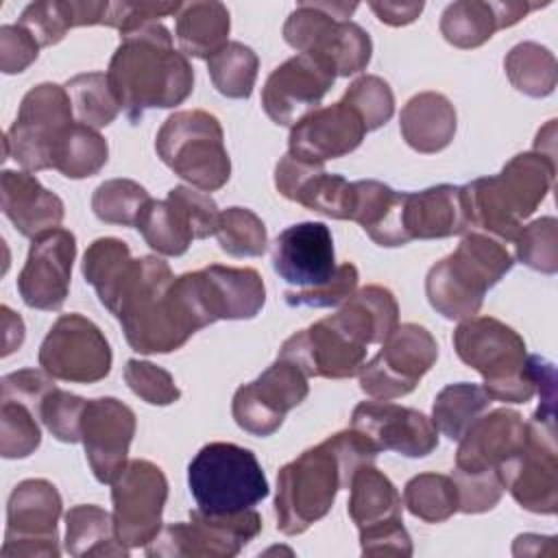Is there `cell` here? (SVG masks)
<instances>
[{
    "mask_svg": "<svg viewBox=\"0 0 558 558\" xmlns=\"http://www.w3.org/2000/svg\"><path fill=\"white\" fill-rule=\"evenodd\" d=\"M397 325L395 294L384 286H366L336 314L292 333L281 344L279 357L296 364L307 377H355L366 364L368 347L384 344Z\"/></svg>",
    "mask_w": 558,
    "mask_h": 558,
    "instance_id": "obj_1",
    "label": "cell"
},
{
    "mask_svg": "<svg viewBox=\"0 0 558 558\" xmlns=\"http://www.w3.org/2000/svg\"><path fill=\"white\" fill-rule=\"evenodd\" d=\"M194 290L192 272L174 277L170 266L155 255L133 259L111 312L129 347L146 355L170 353L207 327L209 320Z\"/></svg>",
    "mask_w": 558,
    "mask_h": 558,
    "instance_id": "obj_2",
    "label": "cell"
},
{
    "mask_svg": "<svg viewBox=\"0 0 558 558\" xmlns=\"http://www.w3.org/2000/svg\"><path fill=\"white\" fill-rule=\"evenodd\" d=\"M377 453L375 445L351 427L305 449L296 460L281 466L275 497L277 530L296 536L320 521L331 510L336 495L349 488L355 471L373 464Z\"/></svg>",
    "mask_w": 558,
    "mask_h": 558,
    "instance_id": "obj_3",
    "label": "cell"
},
{
    "mask_svg": "<svg viewBox=\"0 0 558 558\" xmlns=\"http://www.w3.org/2000/svg\"><path fill=\"white\" fill-rule=\"evenodd\" d=\"M107 78L124 116L137 124L146 109L181 105L194 87V70L181 50H174L170 31L150 22L120 35Z\"/></svg>",
    "mask_w": 558,
    "mask_h": 558,
    "instance_id": "obj_4",
    "label": "cell"
},
{
    "mask_svg": "<svg viewBox=\"0 0 558 558\" xmlns=\"http://www.w3.org/2000/svg\"><path fill=\"white\" fill-rule=\"evenodd\" d=\"M556 177V159L530 150L514 155L499 174L462 185L469 227L499 240L514 242L523 220L545 201Z\"/></svg>",
    "mask_w": 558,
    "mask_h": 558,
    "instance_id": "obj_5",
    "label": "cell"
},
{
    "mask_svg": "<svg viewBox=\"0 0 558 558\" xmlns=\"http://www.w3.org/2000/svg\"><path fill=\"white\" fill-rule=\"evenodd\" d=\"M527 438V423L514 410L501 408L477 416L462 434L451 480L458 488V510L480 514L493 510L504 493L501 466Z\"/></svg>",
    "mask_w": 558,
    "mask_h": 558,
    "instance_id": "obj_6",
    "label": "cell"
},
{
    "mask_svg": "<svg viewBox=\"0 0 558 558\" xmlns=\"http://www.w3.org/2000/svg\"><path fill=\"white\" fill-rule=\"evenodd\" d=\"M514 266L504 242L482 233H466L458 248L436 262L425 277L429 305L449 320H464L480 312L484 294Z\"/></svg>",
    "mask_w": 558,
    "mask_h": 558,
    "instance_id": "obj_7",
    "label": "cell"
},
{
    "mask_svg": "<svg viewBox=\"0 0 558 558\" xmlns=\"http://www.w3.org/2000/svg\"><path fill=\"white\" fill-rule=\"evenodd\" d=\"M458 357L484 377V390L493 401L525 403L536 395L532 355L523 338L493 316L464 318L453 331Z\"/></svg>",
    "mask_w": 558,
    "mask_h": 558,
    "instance_id": "obj_8",
    "label": "cell"
},
{
    "mask_svg": "<svg viewBox=\"0 0 558 558\" xmlns=\"http://www.w3.org/2000/svg\"><path fill=\"white\" fill-rule=\"evenodd\" d=\"M355 2H301L283 24V39L299 50L329 63L338 76L362 72L373 52L368 33L349 20Z\"/></svg>",
    "mask_w": 558,
    "mask_h": 558,
    "instance_id": "obj_9",
    "label": "cell"
},
{
    "mask_svg": "<svg viewBox=\"0 0 558 558\" xmlns=\"http://www.w3.org/2000/svg\"><path fill=\"white\" fill-rule=\"evenodd\" d=\"M187 486L196 508L209 514L248 510L268 497V480L251 449L209 442L187 466Z\"/></svg>",
    "mask_w": 558,
    "mask_h": 558,
    "instance_id": "obj_10",
    "label": "cell"
},
{
    "mask_svg": "<svg viewBox=\"0 0 558 558\" xmlns=\"http://www.w3.org/2000/svg\"><path fill=\"white\" fill-rule=\"evenodd\" d=\"M155 150L177 177L203 192L220 190L231 177L222 126L203 109L172 113L157 133Z\"/></svg>",
    "mask_w": 558,
    "mask_h": 558,
    "instance_id": "obj_11",
    "label": "cell"
},
{
    "mask_svg": "<svg viewBox=\"0 0 558 558\" xmlns=\"http://www.w3.org/2000/svg\"><path fill=\"white\" fill-rule=\"evenodd\" d=\"M74 118L65 87L39 83L20 102L17 118L4 135L7 157H13L26 172L54 168V155Z\"/></svg>",
    "mask_w": 558,
    "mask_h": 558,
    "instance_id": "obj_12",
    "label": "cell"
},
{
    "mask_svg": "<svg viewBox=\"0 0 558 558\" xmlns=\"http://www.w3.org/2000/svg\"><path fill=\"white\" fill-rule=\"evenodd\" d=\"M262 532V517L248 508L229 514H209L198 508L190 512V523H170L146 545L148 556H203L231 558Z\"/></svg>",
    "mask_w": 558,
    "mask_h": 558,
    "instance_id": "obj_13",
    "label": "cell"
},
{
    "mask_svg": "<svg viewBox=\"0 0 558 558\" xmlns=\"http://www.w3.org/2000/svg\"><path fill=\"white\" fill-rule=\"evenodd\" d=\"M218 205L205 192L174 185L166 201L150 198L135 222L146 244L168 257L183 255L192 240L216 235Z\"/></svg>",
    "mask_w": 558,
    "mask_h": 558,
    "instance_id": "obj_14",
    "label": "cell"
},
{
    "mask_svg": "<svg viewBox=\"0 0 558 558\" xmlns=\"http://www.w3.org/2000/svg\"><path fill=\"white\" fill-rule=\"evenodd\" d=\"M504 488L512 499L536 514L558 510V458L554 412L536 410L527 423L525 445L501 466Z\"/></svg>",
    "mask_w": 558,
    "mask_h": 558,
    "instance_id": "obj_15",
    "label": "cell"
},
{
    "mask_svg": "<svg viewBox=\"0 0 558 558\" xmlns=\"http://www.w3.org/2000/svg\"><path fill=\"white\" fill-rule=\"evenodd\" d=\"M438 344L434 336L416 325L403 323L384 340L381 351L362 366L360 388L377 401H390L410 395L421 377L434 366Z\"/></svg>",
    "mask_w": 558,
    "mask_h": 558,
    "instance_id": "obj_16",
    "label": "cell"
},
{
    "mask_svg": "<svg viewBox=\"0 0 558 558\" xmlns=\"http://www.w3.org/2000/svg\"><path fill=\"white\" fill-rule=\"evenodd\" d=\"M111 347L96 323L81 314H63L39 347V366L54 379L96 384L111 371Z\"/></svg>",
    "mask_w": 558,
    "mask_h": 558,
    "instance_id": "obj_17",
    "label": "cell"
},
{
    "mask_svg": "<svg viewBox=\"0 0 558 558\" xmlns=\"http://www.w3.org/2000/svg\"><path fill=\"white\" fill-rule=\"evenodd\" d=\"M61 506V495L48 480L20 482L7 504V532L0 556L57 558L61 554L57 536Z\"/></svg>",
    "mask_w": 558,
    "mask_h": 558,
    "instance_id": "obj_18",
    "label": "cell"
},
{
    "mask_svg": "<svg viewBox=\"0 0 558 558\" xmlns=\"http://www.w3.org/2000/svg\"><path fill=\"white\" fill-rule=\"evenodd\" d=\"M166 499L163 471L150 460H129L111 482L113 523L122 545L146 547L159 534Z\"/></svg>",
    "mask_w": 558,
    "mask_h": 558,
    "instance_id": "obj_19",
    "label": "cell"
},
{
    "mask_svg": "<svg viewBox=\"0 0 558 558\" xmlns=\"http://www.w3.org/2000/svg\"><path fill=\"white\" fill-rule=\"evenodd\" d=\"M307 375L292 362L277 357L255 381L235 390L231 412L244 432L253 436L275 434L286 414L305 401Z\"/></svg>",
    "mask_w": 558,
    "mask_h": 558,
    "instance_id": "obj_20",
    "label": "cell"
},
{
    "mask_svg": "<svg viewBox=\"0 0 558 558\" xmlns=\"http://www.w3.org/2000/svg\"><path fill=\"white\" fill-rule=\"evenodd\" d=\"M336 70L312 57L296 54L270 72L262 89V107L266 116L281 126H294L301 118L316 109L336 81Z\"/></svg>",
    "mask_w": 558,
    "mask_h": 558,
    "instance_id": "obj_21",
    "label": "cell"
},
{
    "mask_svg": "<svg viewBox=\"0 0 558 558\" xmlns=\"http://www.w3.org/2000/svg\"><path fill=\"white\" fill-rule=\"evenodd\" d=\"M76 238L68 229H50L33 238L24 268L17 275V292L33 310L54 312L65 303Z\"/></svg>",
    "mask_w": 558,
    "mask_h": 558,
    "instance_id": "obj_22",
    "label": "cell"
},
{
    "mask_svg": "<svg viewBox=\"0 0 558 558\" xmlns=\"http://www.w3.org/2000/svg\"><path fill=\"white\" fill-rule=\"evenodd\" d=\"M272 268L292 292L325 288L336 275L333 238L325 222H299L283 229L272 244Z\"/></svg>",
    "mask_w": 558,
    "mask_h": 558,
    "instance_id": "obj_23",
    "label": "cell"
},
{
    "mask_svg": "<svg viewBox=\"0 0 558 558\" xmlns=\"http://www.w3.org/2000/svg\"><path fill=\"white\" fill-rule=\"evenodd\" d=\"M135 436V412L113 399H89L83 412L81 442L94 477L100 484H111L126 466L131 440Z\"/></svg>",
    "mask_w": 558,
    "mask_h": 558,
    "instance_id": "obj_24",
    "label": "cell"
},
{
    "mask_svg": "<svg viewBox=\"0 0 558 558\" xmlns=\"http://www.w3.org/2000/svg\"><path fill=\"white\" fill-rule=\"evenodd\" d=\"M351 427L364 434L377 451L423 458L438 447V429L423 412L388 401H362L351 414Z\"/></svg>",
    "mask_w": 558,
    "mask_h": 558,
    "instance_id": "obj_25",
    "label": "cell"
},
{
    "mask_svg": "<svg viewBox=\"0 0 558 558\" xmlns=\"http://www.w3.org/2000/svg\"><path fill=\"white\" fill-rule=\"evenodd\" d=\"M366 133L368 131L360 113L340 98L333 105L316 107L292 126L288 153L305 161L325 163L327 159L353 153Z\"/></svg>",
    "mask_w": 558,
    "mask_h": 558,
    "instance_id": "obj_26",
    "label": "cell"
},
{
    "mask_svg": "<svg viewBox=\"0 0 558 558\" xmlns=\"http://www.w3.org/2000/svg\"><path fill=\"white\" fill-rule=\"evenodd\" d=\"M277 192L312 211L338 220H351L353 183L340 174L325 172L323 163L283 155L275 168Z\"/></svg>",
    "mask_w": 558,
    "mask_h": 558,
    "instance_id": "obj_27",
    "label": "cell"
},
{
    "mask_svg": "<svg viewBox=\"0 0 558 558\" xmlns=\"http://www.w3.org/2000/svg\"><path fill=\"white\" fill-rule=\"evenodd\" d=\"M194 283L209 323L253 318L266 303V288L255 268L209 264L194 272Z\"/></svg>",
    "mask_w": 558,
    "mask_h": 558,
    "instance_id": "obj_28",
    "label": "cell"
},
{
    "mask_svg": "<svg viewBox=\"0 0 558 558\" xmlns=\"http://www.w3.org/2000/svg\"><path fill=\"white\" fill-rule=\"evenodd\" d=\"M0 205L2 214L13 227L26 235L37 238L44 231L57 229L63 220V201L46 190L31 172L4 170L0 177Z\"/></svg>",
    "mask_w": 558,
    "mask_h": 558,
    "instance_id": "obj_29",
    "label": "cell"
},
{
    "mask_svg": "<svg viewBox=\"0 0 558 558\" xmlns=\"http://www.w3.org/2000/svg\"><path fill=\"white\" fill-rule=\"evenodd\" d=\"M403 227L410 240H436L464 233L469 214L460 185H434L421 192H405Z\"/></svg>",
    "mask_w": 558,
    "mask_h": 558,
    "instance_id": "obj_30",
    "label": "cell"
},
{
    "mask_svg": "<svg viewBox=\"0 0 558 558\" xmlns=\"http://www.w3.org/2000/svg\"><path fill=\"white\" fill-rule=\"evenodd\" d=\"M532 9H536V4L530 2L460 0L442 11L440 33L456 48H477L488 41L495 31L517 24Z\"/></svg>",
    "mask_w": 558,
    "mask_h": 558,
    "instance_id": "obj_31",
    "label": "cell"
},
{
    "mask_svg": "<svg viewBox=\"0 0 558 558\" xmlns=\"http://www.w3.org/2000/svg\"><path fill=\"white\" fill-rule=\"evenodd\" d=\"M403 205L405 192H395L381 181L366 179L353 183L351 220L379 246H403L410 242L403 227Z\"/></svg>",
    "mask_w": 558,
    "mask_h": 558,
    "instance_id": "obj_32",
    "label": "cell"
},
{
    "mask_svg": "<svg viewBox=\"0 0 558 558\" xmlns=\"http://www.w3.org/2000/svg\"><path fill=\"white\" fill-rule=\"evenodd\" d=\"M458 118L451 100L438 92L412 96L399 116V129L410 148L423 155L447 148L456 135Z\"/></svg>",
    "mask_w": 558,
    "mask_h": 558,
    "instance_id": "obj_33",
    "label": "cell"
},
{
    "mask_svg": "<svg viewBox=\"0 0 558 558\" xmlns=\"http://www.w3.org/2000/svg\"><path fill=\"white\" fill-rule=\"evenodd\" d=\"M231 20L222 2H183L177 13V41L183 54L211 59L227 46Z\"/></svg>",
    "mask_w": 558,
    "mask_h": 558,
    "instance_id": "obj_34",
    "label": "cell"
},
{
    "mask_svg": "<svg viewBox=\"0 0 558 558\" xmlns=\"http://www.w3.org/2000/svg\"><path fill=\"white\" fill-rule=\"evenodd\" d=\"M349 488H351L349 517L357 525V530L403 521L399 490L373 464L360 466Z\"/></svg>",
    "mask_w": 558,
    "mask_h": 558,
    "instance_id": "obj_35",
    "label": "cell"
},
{
    "mask_svg": "<svg viewBox=\"0 0 558 558\" xmlns=\"http://www.w3.org/2000/svg\"><path fill=\"white\" fill-rule=\"evenodd\" d=\"M65 551L70 556H129L116 532L113 514L94 504H81L65 514Z\"/></svg>",
    "mask_w": 558,
    "mask_h": 558,
    "instance_id": "obj_36",
    "label": "cell"
},
{
    "mask_svg": "<svg viewBox=\"0 0 558 558\" xmlns=\"http://www.w3.org/2000/svg\"><path fill=\"white\" fill-rule=\"evenodd\" d=\"M133 266L131 251L126 242L118 238H98L94 240L83 255V277L96 290L100 303L113 312L118 294L124 279Z\"/></svg>",
    "mask_w": 558,
    "mask_h": 558,
    "instance_id": "obj_37",
    "label": "cell"
},
{
    "mask_svg": "<svg viewBox=\"0 0 558 558\" xmlns=\"http://www.w3.org/2000/svg\"><path fill=\"white\" fill-rule=\"evenodd\" d=\"M504 70L514 89L532 98H545L558 81L554 52L536 41L517 44L504 59Z\"/></svg>",
    "mask_w": 558,
    "mask_h": 558,
    "instance_id": "obj_38",
    "label": "cell"
},
{
    "mask_svg": "<svg viewBox=\"0 0 558 558\" xmlns=\"http://www.w3.org/2000/svg\"><path fill=\"white\" fill-rule=\"evenodd\" d=\"M490 401L488 392L477 384H449L434 399L432 423L449 440H460L471 423L484 414Z\"/></svg>",
    "mask_w": 558,
    "mask_h": 558,
    "instance_id": "obj_39",
    "label": "cell"
},
{
    "mask_svg": "<svg viewBox=\"0 0 558 558\" xmlns=\"http://www.w3.org/2000/svg\"><path fill=\"white\" fill-rule=\"evenodd\" d=\"M65 92L72 100L76 122L92 126L96 131L109 126L120 111V102L109 85L107 74L102 72L72 76L65 83Z\"/></svg>",
    "mask_w": 558,
    "mask_h": 558,
    "instance_id": "obj_40",
    "label": "cell"
},
{
    "mask_svg": "<svg viewBox=\"0 0 558 558\" xmlns=\"http://www.w3.org/2000/svg\"><path fill=\"white\" fill-rule=\"evenodd\" d=\"M109 159L107 140L92 126L74 122L54 155V170L68 179L94 177Z\"/></svg>",
    "mask_w": 558,
    "mask_h": 558,
    "instance_id": "obj_41",
    "label": "cell"
},
{
    "mask_svg": "<svg viewBox=\"0 0 558 558\" xmlns=\"http://www.w3.org/2000/svg\"><path fill=\"white\" fill-rule=\"evenodd\" d=\"M403 506L425 523H442L458 512V488L449 475L421 473L405 484Z\"/></svg>",
    "mask_w": 558,
    "mask_h": 558,
    "instance_id": "obj_42",
    "label": "cell"
},
{
    "mask_svg": "<svg viewBox=\"0 0 558 558\" xmlns=\"http://www.w3.org/2000/svg\"><path fill=\"white\" fill-rule=\"evenodd\" d=\"M257 68V54L240 41H227V46L207 59L209 78L227 98H248L255 87Z\"/></svg>",
    "mask_w": 558,
    "mask_h": 558,
    "instance_id": "obj_43",
    "label": "cell"
},
{
    "mask_svg": "<svg viewBox=\"0 0 558 558\" xmlns=\"http://www.w3.org/2000/svg\"><path fill=\"white\" fill-rule=\"evenodd\" d=\"M216 238L220 248L231 257H259L268 244L262 218L246 207H227L220 211Z\"/></svg>",
    "mask_w": 558,
    "mask_h": 558,
    "instance_id": "obj_44",
    "label": "cell"
},
{
    "mask_svg": "<svg viewBox=\"0 0 558 558\" xmlns=\"http://www.w3.org/2000/svg\"><path fill=\"white\" fill-rule=\"evenodd\" d=\"M37 410L24 401L0 397V453L2 458H26L39 442L41 432L37 425Z\"/></svg>",
    "mask_w": 558,
    "mask_h": 558,
    "instance_id": "obj_45",
    "label": "cell"
},
{
    "mask_svg": "<svg viewBox=\"0 0 558 558\" xmlns=\"http://www.w3.org/2000/svg\"><path fill=\"white\" fill-rule=\"evenodd\" d=\"M150 201L146 187L131 179H109L92 196V209L107 225L135 227L142 207Z\"/></svg>",
    "mask_w": 558,
    "mask_h": 558,
    "instance_id": "obj_46",
    "label": "cell"
},
{
    "mask_svg": "<svg viewBox=\"0 0 558 558\" xmlns=\"http://www.w3.org/2000/svg\"><path fill=\"white\" fill-rule=\"evenodd\" d=\"M512 257L532 270L554 275L558 270V220L545 216L521 227Z\"/></svg>",
    "mask_w": 558,
    "mask_h": 558,
    "instance_id": "obj_47",
    "label": "cell"
},
{
    "mask_svg": "<svg viewBox=\"0 0 558 558\" xmlns=\"http://www.w3.org/2000/svg\"><path fill=\"white\" fill-rule=\"evenodd\" d=\"M342 100H347L360 113L366 131H375L386 124L395 111V96L390 85L373 74L355 78L344 92Z\"/></svg>",
    "mask_w": 558,
    "mask_h": 558,
    "instance_id": "obj_48",
    "label": "cell"
},
{
    "mask_svg": "<svg viewBox=\"0 0 558 558\" xmlns=\"http://www.w3.org/2000/svg\"><path fill=\"white\" fill-rule=\"evenodd\" d=\"M87 401L78 395H72L61 388H52L39 410V421L46 425V429L61 442H78L81 440V425H83V412Z\"/></svg>",
    "mask_w": 558,
    "mask_h": 558,
    "instance_id": "obj_49",
    "label": "cell"
},
{
    "mask_svg": "<svg viewBox=\"0 0 558 558\" xmlns=\"http://www.w3.org/2000/svg\"><path fill=\"white\" fill-rule=\"evenodd\" d=\"M124 381L142 401L150 405H170L181 397L172 375L153 362L129 360L124 366Z\"/></svg>",
    "mask_w": 558,
    "mask_h": 558,
    "instance_id": "obj_50",
    "label": "cell"
},
{
    "mask_svg": "<svg viewBox=\"0 0 558 558\" xmlns=\"http://www.w3.org/2000/svg\"><path fill=\"white\" fill-rule=\"evenodd\" d=\"M20 26H24L39 46L59 44L72 28L65 0H39L28 4L20 15Z\"/></svg>",
    "mask_w": 558,
    "mask_h": 558,
    "instance_id": "obj_51",
    "label": "cell"
},
{
    "mask_svg": "<svg viewBox=\"0 0 558 558\" xmlns=\"http://www.w3.org/2000/svg\"><path fill=\"white\" fill-rule=\"evenodd\" d=\"M357 286V268L351 262H344L336 268L333 279L320 288V290H312V292H292L286 290V303L290 307H333L344 303Z\"/></svg>",
    "mask_w": 558,
    "mask_h": 558,
    "instance_id": "obj_52",
    "label": "cell"
},
{
    "mask_svg": "<svg viewBox=\"0 0 558 558\" xmlns=\"http://www.w3.org/2000/svg\"><path fill=\"white\" fill-rule=\"evenodd\" d=\"M183 2H111L107 26L118 28L120 35L135 31L144 24L159 22L161 17L177 15Z\"/></svg>",
    "mask_w": 558,
    "mask_h": 558,
    "instance_id": "obj_53",
    "label": "cell"
},
{
    "mask_svg": "<svg viewBox=\"0 0 558 558\" xmlns=\"http://www.w3.org/2000/svg\"><path fill=\"white\" fill-rule=\"evenodd\" d=\"M37 39L20 24L0 26V70L4 74L24 72L39 54Z\"/></svg>",
    "mask_w": 558,
    "mask_h": 558,
    "instance_id": "obj_54",
    "label": "cell"
},
{
    "mask_svg": "<svg viewBox=\"0 0 558 558\" xmlns=\"http://www.w3.org/2000/svg\"><path fill=\"white\" fill-rule=\"evenodd\" d=\"M360 545L364 556H412V538L403 521L360 530Z\"/></svg>",
    "mask_w": 558,
    "mask_h": 558,
    "instance_id": "obj_55",
    "label": "cell"
},
{
    "mask_svg": "<svg viewBox=\"0 0 558 558\" xmlns=\"http://www.w3.org/2000/svg\"><path fill=\"white\" fill-rule=\"evenodd\" d=\"M368 7L379 22L388 26H405L421 15L425 4L423 2H371Z\"/></svg>",
    "mask_w": 558,
    "mask_h": 558,
    "instance_id": "obj_56",
    "label": "cell"
},
{
    "mask_svg": "<svg viewBox=\"0 0 558 558\" xmlns=\"http://www.w3.org/2000/svg\"><path fill=\"white\" fill-rule=\"evenodd\" d=\"M2 314V355L13 353L24 342V323L20 314L11 312L7 305L0 307Z\"/></svg>",
    "mask_w": 558,
    "mask_h": 558,
    "instance_id": "obj_57",
    "label": "cell"
}]
</instances>
